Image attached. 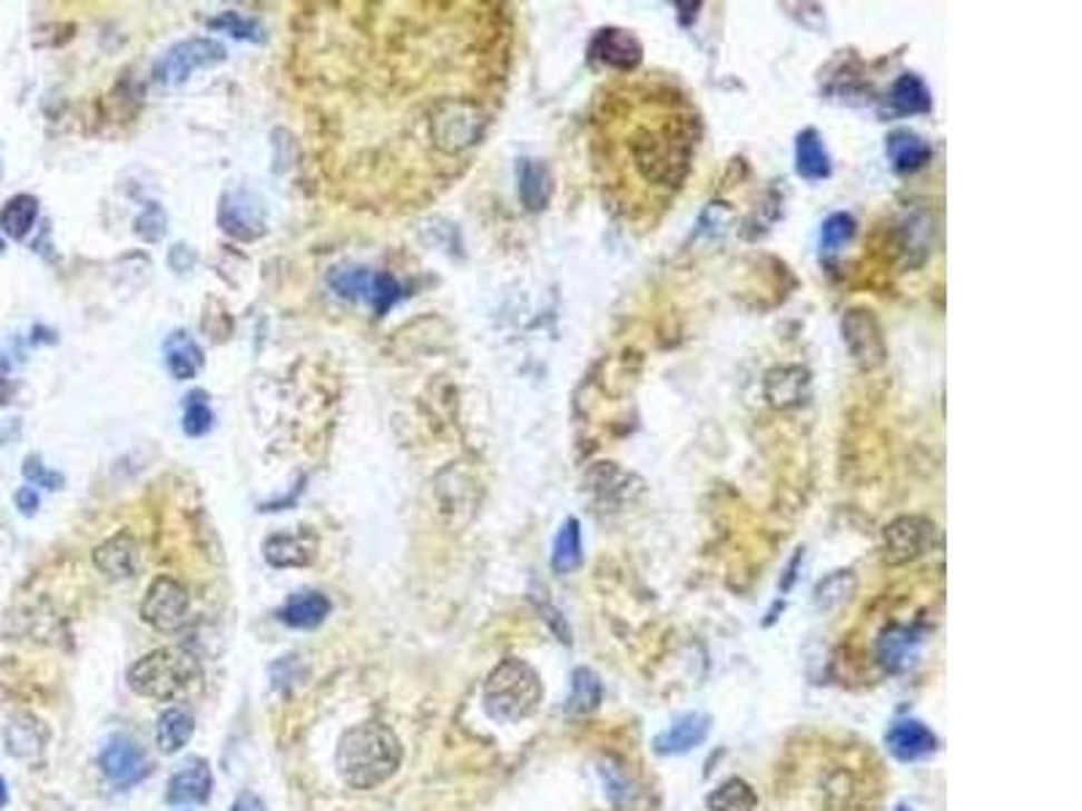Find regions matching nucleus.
Wrapping results in <instances>:
<instances>
[{
	"label": "nucleus",
	"mask_w": 1082,
	"mask_h": 811,
	"mask_svg": "<svg viewBox=\"0 0 1082 811\" xmlns=\"http://www.w3.org/2000/svg\"><path fill=\"white\" fill-rule=\"evenodd\" d=\"M633 160L652 185H679L690 168V144L669 130H641L633 141Z\"/></svg>",
	"instance_id": "nucleus-5"
},
{
	"label": "nucleus",
	"mask_w": 1082,
	"mask_h": 811,
	"mask_svg": "<svg viewBox=\"0 0 1082 811\" xmlns=\"http://www.w3.org/2000/svg\"><path fill=\"white\" fill-rule=\"evenodd\" d=\"M14 506L20 508L22 517H36V512H39V506H41L39 493H36L33 487H20L14 493Z\"/></svg>",
	"instance_id": "nucleus-41"
},
{
	"label": "nucleus",
	"mask_w": 1082,
	"mask_h": 811,
	"mask_svg": "<svg viewBox=\"0 0 1082 811\" xmlns=\"http://www.w3.org/2000/svg\"><path fill=\"white\" fill-rule=\"evenodd\" d=\"M518 192L528 211L547 209L552 195V174L541 160L522 157L518 162Z\"/></svg>",
	"instance_id": "nucleus-23"
},
{
	"label": "nucleus",
	"mask_w": 1082,
	"mask_h": 811,
	"mask_svg": "<svg viewBox=\"0 0 1082 811\" xmlns=\"http://www.w3.org/2000/svg\"><path fill=\"white\" fill-rule=\"evenodd\" d=\"M796 174L807 181H823L832 176V155L815 128L801 130L796 138Z\"/></svg>",
	"instance_id": "nucleus-24"
},
{
	"label": "nucleus",
	"mask_w": 1082,
	"mask_h": 811,
	"mask_svg": "<svg viewBox=\"0 0 1082 811\" xmlns=\"http://www.w3.org/2000/svg\"><path fill=\"white\" fill-rule=\"evenodd\" d=\"M631 482H639V479L637 476L626 474V471H620L614 463H599L593 471H590V484H593L590 489H596L599 498L603 501L631 498L633 489H641V487H631Z\"/></svg>",
	"instance_id": "nucleus-33"
},
{
	"label": "nucleus",
	"mask_w": 1082,
	"mask_h": 811,
	"mask_svg": "<svg viewBox=\"0 0 1082 811\" xmlns=\"http://www.w3.org/2000/svg\"><path fill=\"white\" fill-rule=\"evenodd\" d=\"M896 811H915V809H912V807H907V803H902V807H898Z\"/></svg>",
	"instance_id": "nucleus-44"
},
{
	"label": "nucleus",
	"mask_w": 1082,
	"mask_h": 811,
	"mask_svg": "<svg viewBox=\"0 0 1082 811\" xmlns=\"http://www.w3.org/2000/svg\"><path fill=\"white\" fill-rule=\"evenodd\" d=\"M936 525L926 517H898L883 531V561L888 565H904L923 557L934 546Z\"/></svg>",
	"instance_id": "nucleus-10"
},
{
	"label": "nucleus",
	"mask_w": 1082,
	"mask_h": 811,
	"mask_svg": "<svg viewBox=\"0 0 1082 811\" xmlns=\"http://www.w3.org/2000/svg\"><path fill=\"white\" fill-rule=\"evenodd\" d=\"M209 28L223 30V33H228L238 41H255V43L266 41V33H263L260 22L249 20V17L238 14V11H223L219 17H214V20L209 22Z\"/></svg>",
	"instance_id": "nucleus-36"
},
{
	"label": "nucleus",
	"mask_w": 1082,
	"mask_h": 811,
	"mask_svg": "<svg viewBox=\"0 0 1082 811\" xmlns=\"http://www.w3.org/2000/svg\"><path fill=\"white\" fill-rule=\"evenodd\" d=\"M541 701H544V684H541L537 669L520 657L501 660L484 679V712L501 725H518L533 716Z\"/></svg>",
	"instance_id": "nucleus-2"
},
{
	"label": "nucleus",
	"mask_w": 1082,
	"mask_h": 811,
	"mask_svg": "<svg viewBox=\"0 0 1082 811\" xmlns=\"http://www.w3.org/2000/svg\"><path fill=\"white\" fill-rule=\"evenodd\" d=\"M885 152H888L893 168H896L898 174L921 171V168L931 160L928 141H923V138L912 133V130H893L888 136V144H885Z\"/></svg>",
	"instance_id": "nucleus-25"
},
{
	"label": "nucleus",
	"mask_w": 1082,
	"mask_h": 811,
	"mask_svg": "<svg viewBox=\"0 0 1082 811\" xmlns=\"http://www.w3.org/2000/svg\"><path fill=\"white\" fill-rule=\"evenodd\" d=\"M9 807V788H6V779L0 777V809Z\"/></svg>",
	"instance_id": "nucleus-43"
},
{
	"label": "nucleus",
	"mask_w": 1082,
	"mask_h": 811,
	"mask_svg": "<svg viewBox=\"0 0 1082 811\" xmlns=\"http://www.w3.org/2000/svg\"><path fill=\"white\" fill-rule=\"evenodd\" d=\"M217 222L230 238L257 241L266 233V209H263V204L252 192L233 190L219 204Z\"/></svg>",
	"instance_id": "nucleus-12"
},
{
	"label": "nucleus",
	"mask_w": 1082,
	"mask_h": 811,
	"mask_svg": "<svg viewBox=\"0 0 1082 811\" xmlns=\"http://www.w3.org/2000/svg\"><path fill=\"white\" fill-rule=\"evenodd\" d=\"M603 688L601 679L593 669H577L571 674V695L569 703H565V712L569 714H590L601 706Z\"/></svg>",
	"instance_id": "nucleus-32"
},
{
	"label": "nucleus",
	"mask_w": 1082,
	"mask_h": 811,
	"mask_svg": "<svg viewBox=\"0 0 1082 811\" xmlns=\"http://www.w3.org/2000/svg\"><path fill=\"white\" fill-rule=\"evenodd\" d=\"M200 665L190 652L163 650L149 652L141 660H136L128 671V688L136 695L153 698V701H176L198 684Z\"/></svg>",
	"instance_id": "nucleus-3"
},
{
	"label": "nucleus",
	"mask_w": 1082,
	"mask_h": 811,
	"mask_svg": "<svg viewBox=\"0 0 1082 811\" xmlns=\"http://www.w3.org/2000/svg\"><path fill=\"white\" fill-rule=\"evenodd\" d=\"M936 733L921 720H898L885 733V746L902 763H917L936 752Z\"/></svg>",
	"instance_id": "nucleus-14"
},
{
	"label": "nucleus",
	"mask_w": 1082,
	"mask_h": 811,
	"mask_svg": "<svg viewBox=\"0 0 1082 811\" xmlns=\"http://www.w3.org/2000/svg\"><path fill=\"white\" fill-rule=\"evenodd\" d=\"M166 363L174 379L179 382L193 379V376L200 370V366H204V349H200L193 338H187V333L176 330L166 342Z\"/></svg>",
	"instance_id": "nucleus-28"
},
{
	"label": "nucleus",
	"mask_w": 1082,
	"mask_h": 811,
	"mask_svg": "<svg viewBox=\"0 0 1082 811\" xmlns=\"http://www.w3.org/2000/svg\"><path fill=\"white\" fill-rule=\"evenodd\" d=\"M193 733H195V720L187 709L171 706L157 716L155 739H157V750L163 754H176L185 750L187 741L193 739Z\"/></svg>",
	"instance_id": "nucleus-26"
},
{
	"label": "nucleus",
	"mask_w": 1082,
	"mask_h": 811,
	"mask_svg": "<svg viewBox=\"0 0 1082 811\" xmlns=\"http://www.w3.org/2000/svg\"><path fill=\"white\" fill-rule=\"evenodd\" d=\"M891 100L902 115H928L934 100L931 90L917 73H902L891 90Z\"/></svg>",
	"instance_id": "nucleus-30"
},
{
	"label": "nucleus",
	"mask_w": 1082,
	"mask_h": 811,
	"mask_svg": "<svg viewBox=\"0 0 1082 811\" xmlns=\"http://www.w3.org/2000/svg\"><path fill=\"white\" fill-rule=\"evenodd\" d=\"M166 211H163L160 204H149L147 209L138 214L136 219V236L144 238L147 244H157L163 236H166Z\"/></svg>",
	"instance_id": "nucleus-38"
},
{
	"label": "nucleus",
	"mask_w": 1082,
	"mask_h": 811,
	"mask_svg": "<svg viewBox=\"0 0 1082 811\" xmlns=\"http://www.w3.org/2000/svg\"><path fill=\"white\" fill-rule=\"evenodd\" d=\"M230 811H266V803H263L260 798L255 795V792L244 790L236 795V801H233Z\"/></svg>",
	"instance_id": "nucleus-42"
},
{
	"label": "nucleus",
	"mask_w": 1082,
	"mask_h": 811,
	"mask_svg": "<svg viewBox=\"0 0 1082 811\" xmlns=\"http://www.w3.org/2000/svg\"><path fill=\"white\" fill-rule=\"evenodd\" d=\"M190 593L179 580L160 574L141 601V620L157 633H176L187 625Z\"/></svg>",
	"instance_id": "nucleus-9"
},
{
	"label": "nucleus",
	"mask_w": 1082,
	"mask_h": 811,
	"mask_svg": "<svg viewBox=\"0 0 1082 811\" xmlns=\"http://www.w3.org/2000/svg\"><path fill=\"white\" fill-rule=\"evenodd\" d=\"M92 563L106 580H134L138 568H141V552H138L136 538L128 531H119L96 546Z\"/></svg>",
	"instance_id": "nucleus-13"
},
{
	"label": "nucleus",
	"mask_w": 1082,
	"mask_h": 811,
	"mask_svg": "<svg viewBox=\"0 0 1082 811\" xmlns=\"http://www.w3.org/2000/svg\"><path fill=\"white\" fill-rule=\"evenodd\" d=\"M590 60L614 71H633L641 62V43L628 30L603 28L590 43Z\"/></svg>",
	"instance_id": "nucleus-16"
},
{
	"label": "nucleus",
	"mask_w": 1082,
	"mask_h": 811,
	"mask_svg": "<svg viewBox=\"0 0 1082 811\" xmlns=\"http://www.w3.org/2000/svg\"><path fill=\"white\" fill-rule=\"evenodd\" d=\"M328 287L347 300H363L376 314H387L404 298V287L385 274V270H371L357 266L333 268L328 274Z\"/></svg>",
	"instance_id": "nucleus-6"
},
{
	"label": "nucleus",
	"mask_w": 1082,
	"mask_h": 811,
	"mask_svg": "<svg viewBox=\"0 0 1082 811\" xmlns=\"http://www.w3.org/2000/svg\"><path fill=\"white\" fill-rule=\"evenodd\" d=\"M98 765L104 771V777L109 779L111 784L117 788H130V784L141 782L144 777L149 773V760L144 754L138 741L130 739V735H111L109 741L104 744V750L98 754Z\"/></svg>",
	"instance_id": "nucleus-11"
},
{
	"label": "nucleus",
	"mask_w": 1082,
	"mask_h": 811,
	"mask_svg": "<svg viewBox=\"0 0 1082 811\" xmlns=\"http://www.w3.org/2000/svg\"><path fill=\"white\" fill-rule=\"evenodd\" d=\"M36 219H39V198L20 192L6 200V206L0 209V230L9 238H14V241H22L33 230Z\"/></svg>",
	"instance_id": "nucleus-27"
},
{
	"label": "nucleus",
	"mask_w": 1082,
	"mask_h": 811,
	"mask_svg": "<svg viewBox=\"0 0 1082 811\" xmlns=\"http://www.w3.org/2000/svg\"><path fill=\"white\" fill-rule=\"evenodd\" d=\"M855 587H858V580H855L853 571H834V574H828L826 580L817 582L815 606L820 609V612H834V609H839L842 603L853 599Z\"/></svg>",
	"instance_id": "nucleus-34"
},
{
	"label": "nucleus",
	"mask_w": 1082,
	"mask_h": 811,
	"mask_svg": "<svg viewBox=\"0 0 1082 811\" xmlns=\"http://www.w3.org/2000/svg\"><path fill=\"white\" fill-rule=\"evenodd\" d=\"M488 115L471 100H439L427 115V136L444 155H461L482 141Z\"/></svg>",
	"instance_id": "nucleus-4"
},
{
	"label": "nucleus",
	"mask_w": 1082,
	"mask_h": 811,
	"mask_svg": "<svg viewBox=\"0 0 1082 811\" xmlns=\"http://www.w3.org/2000/svg\"><path fill=\"white\" fill-rule=\"evenodd\" d=\"M582 565V527L580 520L569 517L552 541V568L555 574H571Z\"/></svg>",
	"instance_id": "nucleus-29"
},
{
	"label": "nucleus",
	"mask_w": 1082,
	"mask_h": 811,
	"mask_svg": "<svg viewBox=\"0 0 1082 811\" xmlns=\"http://www.w3.org/2000/svg\"><path fill=\"white\" fill-rule=\"evenodd\" d=\"M212 765L204 758H187L168 782V803L187 807V803H206L212 798Z\"/></svg>",
	"instance_id": "nucleus-17"
},
{
	"label": "nucleus",
	"mask_w": 1082,
	"mask_h": 811,
	"mask_svg": "<svg viewBox=\"0 0 1082 811\" xmlns=\"http://www.w3.org/2000/svg\"><path fill=\"white\" fill-rule=\"evenodd\" d=\"M812 376L801 366H779L764 376V395L774 408H796L809 398Z\"/></svg>",
	"instance_id": "nucleus-19"
},
{
	"label": "nucleus",
	"mask_w": 1082,
	"mask_h": 811,
	"mask_svg": "<svg viewBox=\"0 0 1082 811\" xmlns=\"http://www.w3.org/2000/svg\"><path fill=\"white\" fill-rule=\"evenodd\" d=\"M317 555V538L312 533H274L263 544V557L274 568H304Z\"/></svg>",
	"instance_id": "nucleus-20"
},
{
	"label": "nucleus",
	"mask_w": 1082,
	"mask_h": 811,
	"mask_svg": "<svg viewBox=\"0 0 1082 811\" xmlns=\"http://www.w3.org/2000/svg\"><path fill=\"white\" fill-rule=\"evenodd\" d=\"M853 236H855V219L850 214L836 211L826 219V222H823L820 251L823 255H834V251H839L845 244H850Z\"/></svg>",
	"instance_id": "nucleus-37"
},
{
	"label": "nucleus",
	"mask_w": 1082,
	"mask_h": 811,
	"mask_svg": "<svg viewBox=\"0 0 1082 811\" xmlns=\"http://www.w3.org/2000/svg\"><path fill=\"white\" fill-rule=\"evenodd\" d=\"M3 251H6V241H3V236H0V255H3Z\"/></svg>",
	"instance_id": "nucleus-45"
},
{
	"label": "nucleus",
	"mask_w": 1082,
	"mask_h": 811,
	"mask_svg": "<svg viewBox=\"0 0 1082 811\" xmlns=\"http://www.w3.org/2000/svg\"><path fill=\"white\" fill-rule=\"evenodd\" d=\"M185 400L187 404H185V417H181V431H185V436L190 438L206 436L214 425V414L209 404H206L209 395H206L204 389H193Z\"/></svg>",
	"instance_id": "nucleus-35"
},
{
	"label": "nucleus",
	"mask_w": 1082,
	"mask_h": 811,
	"mask_svg": "<svg viewBox=\"0 0 1082 811\" xmlns=\"http://www.w3.org/2000/svg\"><path fill=\"white\" fill-rule=\"evenodd\" d=\"M921 644L923 633L915 627H888L877 641V657L893 674H902L909 665H915Z\"/></svg>",
	"instance_id": "nucleus-22"
},
{
	"label": "nucleus",
	"mask_w": 1082,
	"mask_h": 811,
	"mask_svg": "<svg viewBox=\"0 0 1082 811\" xmlns=\"http://www.w3.org/2000/svg\"><path fill=\"white\" fill-rule=\"evenodd\" d=\"M404 746L382 722H363L342 733L336 746V771L352 790L385 784L399 771Z\"/></svg>",
	"instance_id": "nucleus-1"
},
{
	"label": "nucleus",
	"mask_w": 1082,
	"mask_h": 811,
	"mask_svg": "<svg viewBox=\"0 0 1082 811\" xmlns=\"http://www.w3.org/2000/svg\"><path fill=\"white\" fill-rule=\"evenodd\" d=\"M709 731H712V720L701 712H690L671 722L666 731H660L656 741H652V746H656L658 754H666V758L688 754L709 739Z\"/></svg>",
	"instance_id": "nucleus-15"
},
{
	"label": "nucleus",
	"mask_w": 1082,
	"mask_h": 811,
	"mask_svg": "<svg viewBox=\"0 0 1082 811\" xmlns=\"http://www.w3.org/2000/svg\"><path fill=\"white\" fill-rule=\"evenodd\" d=\"M601 779H603V788H607V795H609V801L612 803H631L633 801V795H637V790H633V784H631V779L622 773L618 765H612V763H607V765H601Z\"/></svg>",
	"instance_id": "nucleus-39"
},
{
	"label": "nucleus",
	"mask_w": 1082,
	"mask_h": 811,
	"mask_svg": "<svg viewBox=\"0 0 1082 811\" xmlns=\"http://www.w3.org/2000/svg\"><path fill=\"white\" fill-rule=\"evenodd\" d=\"M228 60V49L217 39H187L174 43L155 66V81L163 87H179L200 68H214Z\"/></svg>",
	"instance_id": "nucleus-7"
},
{
	"label": "nucleus",
	"mask_w": 1082,
	"mask_h": 811,
	"mask_svg": "<svg viewBox=\"0 0 1082 811\" xmlns=\"http://www.w3.org/2000/svg\"><path fill=\"white\" fill-rule=\"evenodd\" d=\"M49 731L47 725L36 714L20 712L11 714L3 728V746L11 758L17 760H33L47 750Z\"/></svg>",
	"instance_id": "nucleus-18"
},
{
	"label": "nucleus",
	"mask_w": 1082,
	"mask_h": 811,
	"mask_svg": "<svg viewBox=\"0 0 1082 811\" xmlns=\"http://www.w3.org/2000/svg\"><path fill=\"white\" fill-rule=\"evenodd\" d=\"M331 609L328 595L319 593V590H304V593H295L282 603L276 617L285 622L287 627H295V631H314V627L328 620Z\"/></svg>",
	"instance_id": "nucleus-21"
},
{
	"label": "nucleus",
	"mask_w": 1082,
	"mask_h": 811,
	"mask_svg": "<svg viewBox=\"0 0 1082 811\" xmlns=\"http://www.w3.org/2000/svg\"><path fill=\"white\" fill-rule=\"evenodd\" d=\"M22 474H24V479H28V482H36V484H39V487H47V489H60L62 484H66V479H62V474H58V471H49L47 465L41 463L39 455L24 457Z\"/></svg>",
	"instance_id": "nucleus-40"
},
{
	"label": "nucleus",
	"mask_w": 1082,
	"mask_h": 811,
	"mask_svg": "<svg viewBox=\"0 0 1082 811\" xmlns=\"http://www.w3.org/2000/svg\"><path fill=\"white\" fill-rule=\"evenodd\" d=\"M842 338H845V347L860 370H877L888 360V342H885L883 325H879L877 314L866 309V306H855V309L845 311Z\"/></svg>",
	"instance_id": "nucleus-8"
},
{
	"label": "nucleus",
	"mask_w": 1082,
	"mask_h": 811,
	"mask_svg": "<svg viewBox=\"0 0 1082 811\" xmlns=\"http://www.w3.org/2000/svg\"><path fill=\"white\" fill-rule=\"evenodd\" d=\"M709 811H755L758 809V792L753 790L750 782L734 777L722 782L720 788L707 795Z\"/></svg>",
	"instance_id": "nucleus-31"
}]
</instances>
